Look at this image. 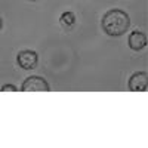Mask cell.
I'll return each mask as SVG.
<instances>
[{"label":"cell","mask_w":148,"mask_h":148,"mask_svg":"<svg viewBox=\"0 0 148 148\" xmlns=\"http://www.w3.org/2000/svg\"><path fill=\"white\" fill-rule=\"evenodd\" d=\"M130 27V18L121 9H110L102 16V30L111 37H119L127 33Z\"/></svg>","instance_id":"obj_1"},{"label":"cell","mask_w":148,"mask_h":148,"mask_svg":"<svg viewBox=\"0 0 148 148\" xmlns=\"http://www.w3.org/2000/svg\"><path fill=\"white\" fill-rule=\"evenodd\" d=\"M22 92H49L51 88H49L47 82L40 77V76H30L24 80L22 86H21Z\"/></svg>","instance_id":"obj_2"},{"label":"cell","mask_w":148,"mask_h":148,"mask_svg":"<svg viewBox=\"0 0 148 148\" xmlns=\"http://www.w3.org/2000/svg\"><path fill=\"white\" fill-rule=\"evenodd\" d=\"M39 62V55L34 51H21L16 56V64L22 70H34Z\"/></svg>","instance_id":"obj_3"},{"label":"cell","mask_w":148,"mask_h":148,"mask_svg":"<svg viewBox=\"0 0 148 148\" xmlns=\"http://www.w3.org/2000/svg\"><path fill=\"white\" fill-rule=\"evenodd\" d=\"M148 86V74L145 71L133 73L129 79V89L130 92H145Z\"/></svg>","instance_id":"obj_4"},{"label":"cell","mask_w":148,"mask_h":148,"mask_svg":"<svg viewBox=\"0 0 148 148\" xmlns=\"http://www.w3.org/2000/svg\"><path fill=\"white\" fill-rule=\"evenodd\" d=\"M127 43H129V47L132 49V51L139 52L147 46V36H145V33H142L139 30H135L129 34Z\"/></svg>","instance_id":"obj_5"},{"label":"cell","mask_w":148,"mask_h":148,"mask_svg":"<svg viewBox=\"0 0 148 148\" xmlns=\"http://www.w3.org/2000/svg\"><path fill=\"white\" fill-rule=\"evenodd\" d=\"M59 24H61V25H62L65 30H70V28H73L74 24H76V16H74L73 12L65 10V12H62V14H61V16H59Z\"/></svg>","instance_id":"obj_6"},{"label":"cell","mask_w":148,"mask_h":148,"mask_svg":"<svg viewBox=\"0 0 148 148\" xmlns=\"http://www.w3.org/2000/svg\"><path fill=\"white\" fill-rule=\"evenodd\" d=\"M2 92H16V88L14 84H5V86H2V89H0Z\"/></svg>","instance_id":"obj_7"},{"label":"cell","mask_w":148,"mask_h":148,"mask_svg":"<svg viewBox=\"0 0 148 148\" xmlns=\"http://www.w3.org/2000/svg\"><path fill=\"white\" fill-rule=\"evenodd\" d=\"M2 27H3V21H2V18H0V30H2Z\"/></svg>","instance_id":"obj_8"},{"label":"cell","mask_w":148,"mask_h":148,"mask_svg":"<svg viewBox=\"0 0 148 148\" xmlns=\"http://www.w3.org/2000/svg\"><path fill=\"white\" fill-rule=\"evenodd\" d=\"M30 2H36V0H30Z\"/></svg>","instance_id":"obj_9"}]
</instances>
